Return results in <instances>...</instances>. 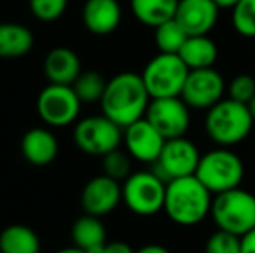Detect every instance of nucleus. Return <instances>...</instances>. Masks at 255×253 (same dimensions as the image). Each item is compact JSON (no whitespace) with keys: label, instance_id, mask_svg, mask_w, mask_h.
Instances as JSON below:
<instances>
[{"label":"nucleus","instance_id":"13","mask_svg":"<svg viewBox=\"0 0 255 253\" xmlns=\"http://www.w3.org/2000/svg\"><path fill=\"white\" fill-rule=\"evenodd\" d=\"M167 139L146 118L134 122L124 128V144L127 153L141 163L153 165L160 156Z\"/></svg>","mask_w":255,"mask_h":253},{"label":"nucleus","instance_id":"4","mask_svg":"<svg viewBox=\"0 0 255 253\" xmlns=\"http://www.w3.org/2000/svg\"><path fill=\"white\" fill-rule=\"evenodd\" d=\"M210 215L217 229L242 238L255 229V194L242 187L215 194Z\"/></svg>","mask_w":255,"mask_h":253},{"label":"nucleus","instance_id":"24","mask_svg":"<svg viewBox=\"0 0 255 253\" xmlns=\"http://www.w3.org/2000/svg\"><path fill=\"white\" fill-rule=\"evenodd\" d=\"M188 37L189 35L182 30V26L175 19L165 21L154 28V44L158 51L165 54H179Z\"/></svg>","mask_w":255,"mask_h":253},{"label":"nucleus","instance_id":"1","mask_svg":"<svg viewBox=\"0 0 255 253\" xmlns=\"http://www.w3.org/2000/svg\"><path fill=\"white\" fill-rule=\"evenodd\" d=\"M149 102L151 95L141 75L134 71H124L108 80L106 90L99 104L104 116L125 128L144 118Z\"/></svg>","mask_w":255,"mask_h":253},{"label":"nucleus","instance_id":"26","mask_svg":"<svg viewBox=\"0 0 255 253\" xmlns=\"http://www.w3.org/2000/svg\"><path fill=\"white\" fill-rule=\"evenodd\" d=\"M231 23L238 35L255 38V0H240L231 9Z\"/></svg>","mask_w":255,"mask_h":253},{"label":"nucleus","instance_id":"20","mask_svg":"<svg viewBox=\"0 0 255 253\" xmlns=\"http://www.w3.org/2000/svg\"><path fill=\"white\" fill-rule=\"evenodd\" d=\"M179 58L186 63L189 70H203L214 68L219 58L217 44L208 35H195L188 37L182 49L179 51Z\"/></svg>","mask_w":255,"mask_h":253},{"label":"nucleus","instance_id":"27","mask_svg":"<svg viewBox=\"0 0 255 253\" xmlns=\"http://www.w3.org/2000/svg\"><path fill=\"white\" fill-rule=\"evenodd\" d=\"M132 156L120 148L103 156V172L115 180H125L132 173Z\"/></svg>","mask_w":255,"mask_h":253},{"label":"nucleus","instance_id":"3","mask_svg":"<svg viewBox=\"0 0 255 253\" xmlns=\"http://www.w3.org/2000/svg\"><path fill=\"white\" fill-rule=\"evenodd\" d=\"M254 116L249 104L222 99L205 115V132L207 135L222 148H231L243 142L254 128Z\"/></svg>","mask_w":255,"mask_h":253},{"label":"nucleus","instance_id":"19","mask_svg":"<svg viewBox=\"0 0 255 253\" xmlns=\"http://www.w3.org/2000/svg\"><path fill=\"white\" fill-rule=\"evenodd\" d=\"M30 28L19 23H0V59H17L33 49Z\"/></svg>","mask_w":255,"mask_h":253},{"label":"nucleus","instance_id":"10","mask_svg":"<svg viewBox=\"0 0 255 253\" xmlns=\"http://www.w3.org/2000/svg\"><path fill=\"white\" fill-rule=\"evenodd\" d=\"M200 158L202 155L193 141L186 137L168 139L158 160L153 163V172L165 182L195 175Z\"/></svg>","mask_w":255,"mask_h":253},{"label":"nucleus","instance_id":"23","mask_svg":"<svg viewBox=\"0 0 255 253\" xmlns=\"http://www.w3.org/2000/svg\"><path fill=\"white\" fill-rule=\"evenodd\" d=\"M71 240L75 247L82 250H91V248L106 245V229L101 222V217L89 215V213L78 217L71 227Z\"/></svg>","mask_w":255,"mask_h":253},{"label":"nucleus","instance_id":"9","mask_svg":"<svg viewBox=\"0 0 255 253\" xmlns=\"http://www.w3.org/2000/svg\"><path fill=\"white\" fill-rule=\"evenodd\" d=\"M82 104L84 102L71 85L49 84L42 88L37 97L38 116L45 125L52 128H63L78 122Z\"/></svg>","mask_w":255,"mask_h":253},{"label":"nucleus","instance_id":"22","mask_svg":"<svg viewBox=\"0 0 255 253\" xmlns=\"http://www.w3.org/2000/svg\"><path fill=\"white\" fill-rule=\"evenodd\" d=\"M179 0H130L132 14L139 23L156 28L175 17Z\"/></svg>","mask_w":255,"mask_h":253},{"label":"nucleus","instance_id":"36","mask_svg":"<svg viewBox=\"0 0 255 253\" xmlns=\"http://www.w3.org/2000/svg\"><path fill=\"white\" fill-rule=\"evenodd\" d=\"M249 109H250V113H252V116H254V122H255V97L252 99V101L249 102Z\"/></svg>","mask_w":255,"mask_h":253},{"label":"nucleus","instance_id":"18","mask_svg":"<svg viewBox=\"0 0 255 253\" xmlns=\"http://www.w3.org/2000/svg\"><path fill=\"white\" fill-rule=\"evenodd\" d=\"M44 73L49 84L73 85L82 73V63L77 52L68 47H56L44 59Z\"/></svg>","mask_w":255,"mask_h":253},{"label":"nucleus","instance_id":"33","mask_svg":"<svg viewBox=\"0 0 255 253\" xmlns=\"http://www.w3.org/2000/svg\"><path fill=\"white\" fill-rule=\"evenodd\" d=\"M135 253H172V252L167 250L165 247H161V245H146V247L139 248Z\"/></svg>","mask_w":255,"mask_h":253},{"label":"nucleus","instance_id":"17","mask_svg":"<svg viewBox=\"0 0 255 253\" xmlns=\"http://www.w3.org/2000/svg\"><path fill=\"white\" fill-rule=\"evenodd\" d=\"M84 26L94 35H110L122 23V7L118 0H85L82 10Z\"/></svg>","mask_w":255,"mask_h":253},{"label":"nucleus","instance_id":"21","mask_svg":"<svg viewBox=\"0 0 255 253\" xmlns=\"http://www.w3.org/2000/svg\"><path fill=\"white\" fill-rule=\"evenodd\" d=\"M38 234L24 224H10L0 233V253H40Z\"/></svg>","mask_w":255,"mask_h":253},{"label":"nucleus","instance_id":"2","mask_svg":"<svg viewBox=\"0 0 255 253\" xmlns=\"http://www.w3.org/2000/svg\"><path fill=\"white\" fill-rule=\"evenodd\" d=\"M212 201V192L198 177H181L167 182L163 212L179 226H196L210 215Z\"/></svg>","mask_w":255,"mask_h":253},{"label":"nucleus","instance_id":"15","mask_svg":"<svg viewBox=\"0 0 255 253\" xmlns=\"http://www.w3.org/2000/svg\"><path fill=\"white\" fill-rule=\"evenodd\" d=\"M219 5L214 0H179L174 19L189 35H208L219 19Z\"/></svg>","mask_w":255,"mask_h":253},{"label":"nucleus","instance_id":"11","mask_svg":"<svg viewBox=\"0 0 255 253\" xmlns=\"http://www.w3.org/2000/svg\"><path fill=\"white\" fill-rule=\"evenodd\" d=\"M189 109L191 108L182 101V97L151 99L144 118L168 141L186 135L191 125Z\"/></svg>","mask_w":255,"mask_h":253},{"label":"nucleus","instance_id":"16","mask_svg":"<svg viewBox=\"0 0 255 253\" xmlns=\"http://www.w3.org/2000/svg\"><path fill=\"white\" fill-rule=\"evenodd\" d=\"M59 153L56 134L45 127H33L21 139V155L35 167L51 165Z\"/></svg>","mask_w":255,"mask_h":253},{"label":"nucleus","instance_id":"29","mask_svg":"<svg viewBox=\"0 0 255 253\" xmlns=\"http://www.w3.org/2000/svg\"><path fill=\"white\" fill-rule=\"evenodd\" d=\"M205 253H242L240 236L217 229V233H214L207 240Z\"/></svg>","mask_w":255,"mask_h":253},{"label":"nucleus","instance_id":"34","mask_svg":"<svg viewBox=\"0 0 255 253\" xmlns=\"http://www.w3.org/2000/svg\"><path fill=\"white\" fill-rule=\"evenodd\" d=\"M214 2L219 5V9H233L240 0H214Z\"/></svg>","mask_w":255,"mask_h":253},{"label":"nucleus","instance_id":"32","mask_svg":"<svg viewBox=\"0 0 255 253\" xmlns=\"http://www.w3.org/2000/svg\"><path fill=\"white\" fill-rule=\"evenodd\" d=\"M240 245H242V253H255V229L243 234L240 238Z\"/></svg>","mask_w":255,"mask_h":253},{"label":"nucleus","instance_id":"25","mask_svg":"<svg viewBox=\"0 0 255 253\" xmlns=\"http://www.w3.org/2000/svg\"><path fill=\"white\" fill-rule=\"evenodd\" d=\"M106 84L108 82L99 71H82L71 87L75 88L82 102L92 104V102H101Z\"/></svg>","mask_w":255,"mask_h":253},{"label":"nucleus","instance_id":"7","mask_svg":"<svg viewBox=\"0 0 255 253\" xmlns=\"http://www.w3.org/2000/svg\"><path fill=\"white\" fill-rule=\"evenodd\" d=\"M188 75L189 68L179 58V54L160 52L149 59L141 77L151 99H161L181 97Z\"/></svg>","mask_w":255,"mask_h":253},{"label":"nucleus","instance_id":"35","mask_svg":"<svg viewBox=\"0 0 255 253\" xmlns=\"http://www.w3.org/2000/svg\"><path fill=\"white\" fill-rule=\"evenodd\" d=\"M56 253H87L85 250H82V248H78V247H68V248H61V250H57Z\"/></svg>","mask_w":255,"mask_h":253},{"label":"nucleus","instance_id":"5","mask_svg":"<svg viewBox=\"0 0 255 253\" xmlns=\"http://www.w3.org/2000/svg\"><path fill=\"white\" fill-rule=\"evenodd\" d=\"M195 175L212 194H221L242 186L245 177V165L235 151L219 146L202 155Z\"/></svg>","mask_w":255,"mask_h":253},{"label":"nucleus","instance_id":"14","mask_svg":"<svg viewBox=\"0 0 255 253\" xmlns=\"http://www.w3.org/2000/svg\"><path fill=\"white\" fill-rule=\"evenodd\" d=\"M122 201V184L106 173L91 179L84 186L80 203L85 213L94 217L110 215Z\"/></svg>","mask_w":255,"mask_h":253},{"label":"nucleus","instance_id":"6","mask_svg":"<svg viewBox=\"0 0 255 253\" xmlns=\"http://www.w3.org/2000/svg\"><path fill=\"white\" fill-rule=\"evenodd\" d=\"M167 182L153 170L132 172L122 184V201L132 213L151 217L163 210Z\"/></svg>","mask_w":255,"mask_h":253},{"label":"nucleus","instance_id":"28","mask_svg":"<svg viewBox=\"0 0 255 253\" xmlns=\"http://www.w3.org/2000/svg\"><path fill=\"white\" fill-rule=\"evenodd\" d=\"M68 9V0H30V10L38 21L52 23Z\"/></svg>","mask_w":255,"mask_h":253},{"label":"nucleus","instance_id":"30","mask_svg":"<svg viewBox=\"0 0 255 253\" xmlns=\"http://www.w3.org/2000/svg\"><path fill=\"white\" fill-rule=\"evenodd\" d=\"M228 94H229V99H233V101L249 104L255 97V78L247 73L236 75V77L229 82Z\"/></svg>","mask_w":255,"mask_h":253},{"label":"nucleus","instance_id":"12","mask_svg":"<svg viewBox=\"0 0 255 253\" xmlns=\"http://www.w3.org/2000/svg\"><path fill=\"white\" fill-rule=\"evenodd\" d=\"M226 82L215 68L189 70L182 88V101L191 109H210L224 99Z\"/></svg>","mask_w":255,"mask_h":253},{"label":"nucleus","instance_id":"8","mask_svg":"<svg viewBox=\"0 0 255 253\" xmlns=\"http://www.w3.org/2000/svg\"><path fill=\"white\" fill-rule=\"evenodd\" d=\"M73 142L91 156H103L120 148L124 128L104 115H92L78 120L73 128Z\"/></svg>","mask_w":255,"mask_h":253},{"label":"nucleus","instance_id":"31","mask_svg":"<svg viewBox=\"0 0 255 253\" xmlns=\"http://www.w3.org/2000/svg\"><path fill=\"white\" fill-rule=\"evenodd\" d=\"M103 253H135L132 250L130 245H127L125 241H111V243L104 245Z\"/></svg>","mask_w":255,"mask_h":253}]
</instances>
